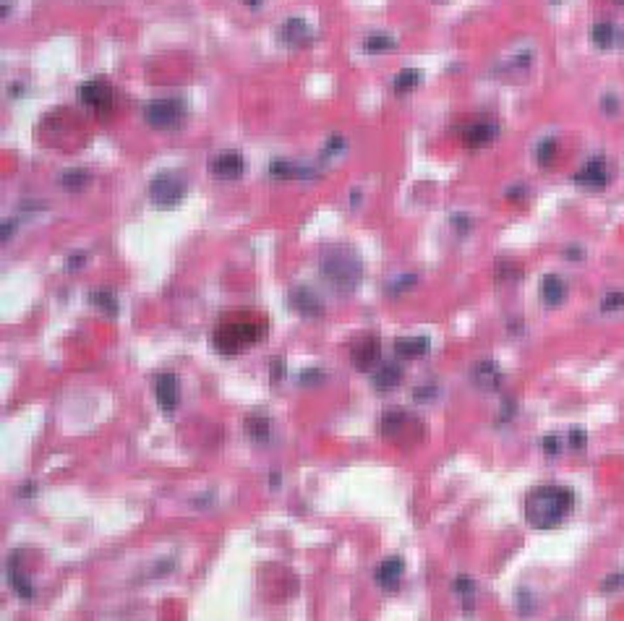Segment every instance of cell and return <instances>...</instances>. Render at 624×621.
<instances>
[{"mask_svg":"<svg viewBox=\"0 0 624 621\" xmlns=\"http://www.w3.org/2000/svg\"><path fill=\"white\" fill-rule=\"evenodd\" d=\"M471 379L473 384L483 392H496L502 387V368L494 363V361H478V363L471 368Z\"/></svg>","mask_w":624,"mask_h":621,"instance_id":"2e32d148","label":"cell"},{"mask_svg":"<svg viewBox=\"0 0 624 621\" xmlns=\"http://www.w3.org/2000/svg\"><path fill=\"white\" fill-rule=\"evenodd\" d=\"M270 175L277 178V180H314V178H321L316 167L311 164H298V162H287V160H274L270 164Z\"/></svg>","mask_w":624,"mask_h":621,"instance_id":"9a60e30c","label":"cell"},{"mask_svg":"<svg viewBox=\"0 0 624 621\" xmlns=\"http://www.w3.org/2000/svg\"><path fill=\"white\" fill-rule=\"evenodd\" d=\"M92 183V173L86 167H71L60 175V188L68 191V193H82L86 191V186Z\"/></svg>","mask_w":624,"mask_h":621,"instance_id":"44dd1931","label":"cell"},{"mask_svg":"<svg viewBox=\"0 0 624 621\" xmlns=\"http://www.w3.org/2000/svg\"><path fill=\"white\" fill-rule=\"evenodd\" d=\"M345 146H348V144H345V139H342V136H332L330 141H327V149H324V157H334V154L337 152H342V149H345Z\"/></svg>","mask_w":624,"mask_h":621,"instance_id":"74e56055","label":"cell"},{"mask_svg":"<svg viewBox=\"0 0 624 621\" xmlns=\"http://www.w3.org/2000/svg\"><path fill=\"white\" fill-rule=\"evenodd\" d=\"M614 3H619V6H624V0H614Z\"/></svg>","mask_w":624,"mask_h":621,"instance_id":"f907efd6","label":"cell"},{"mask_svg":"<svg viewBox=\"0 0 624 621\" xmlns=\"http://www.w3.org/2000/svg\"><path fill=\"white\" fill-rule=\"evenodd\" d=\"M496 133H499L496 123H491V120H475V123H468L462 128V144L468 149H483V146L494 144Z\"/></svg>","mask_w":624,"mask_h":621,"instance_id":"7c38bea8","label":"cell"},{"mask_svg":"<svg viewBox=\"0 0 624 621\" xmlns=\"http://www.w3.org/2000/svg\"><path fill=\"white\" fill-rule=\"evenodd\" d=\"M565 256H567V258H583V256H585V251H583V248H580V246H569V248H567V251H565Z\"/></svg>","mask_w":624,"mask_h":621,"instance_id":"bcb514c9","label":"cell"},{"mask_svg":"<svg viewBox=\"0 0 624 621\" xmlns=\"http://www.w3.org/2000/svg\"><path fill=\"white\" fill-rule=\"evenodd\" d=\"M272 374H274V379H283L285 376V361L283 358H274V361H272Z\"/></svg>","mask_w":624,"mask_h":621,"instance_id":"7bdbcfd3","label":"cell"},{"mask_svg":"<svg viewBox=\"0 0 624 621\" xmlns=\"http://www.w3.org/2000/svg\"><path fill=\"white\" fill-rule=\"evenodd\" d=\"M319 269L327 285H332L337 293H353L363 280V261L348 246H332L321 254Z\"/></svg>","mask_w":624,"mask_h":621,"instance_id":"7a4b0ae2","label":"cell"},{"mask_svg":"<svg viewBox=\"0 0 624 621\" xmlns=\"http://www.w3.org/2000/svg\"><path fill=\"white\" fill-rule=\"evenodd\" d=\"M8 13H11V6L3 0V6H0V16H3V19H8Z\"/></svg>","mask_w":624,"mask_h":621,"instance_id":"c3c4849f","label":"cell"},{"mask_svg":"<svg viewBox=\"0 0 624 621\" xmlns=\"http://www.w3.org/2000/svg\"><path fill=\"white\" fill-rule=\"evenodd\" d=\"M287 303L290 308H295L301 316L306 318H319L324 314V300H321V295L316 290H311V287H293L290 295H287Z\"/></svg>","mask_w":624,"mask_h":621,"instance_id":"9c48e42d","label":"cell"},{"mask_svg":"<svg viewBox=\"0 0 624 621\" xmlns=\"http://www.w3.org/2000/svg\"><path fill=\"white\" fill-rule=\"evenodd\" d=\"M402 379H405L402 365L395 363V361H384V363H379V368L374 371V376H371V384H374V389H379V392H389V389L400 387Z\"/></svg>","mask_w":624,"mask_h":621,"instance_id":"e0dca14e","label":"cell"},{"mask_svg":"<svg viewBox=\"0 0 624 621\" xmlns=\"http://www.w3.org/2000/svg\"><path fill=\"white\" fill-rule=\"evenodd\" d=\"M554 3H559V0H554Z\"/></svg>","mask_w":624,"mask_h":621,"instance_id":"f5cc1de1","label":"cell"},{"mask_svg":"<svg viewBox=\"0 0 624 621\" xmlns=\"http://www.w3.org/2000/svg\"><path fill=\"white\" fill-rule=\"evenodd\" d=\"M8 580H11V585L13 590L21 595V598H32L35 595V587H32V582H29V577L16 566V562L8 564Z\"/></svg>","mask_w":624,"mask_h":621,"instance_id":"d4e9b609","label":"cell"},{"mask_svg":"<svg viewBox=\"0 0 624 621\" xmlns=\"http://www.w3.org/2000/svg\"><path fill=\"white\" fill-rule=\"evenodd\" d=\"M575 506V493L567 486H556V483H546L538 486L528 493L525 499V519L533 528L549 530L562 525L569 512Z\"/></svg>","mask_w":624,"mask_h":621,"instance_id":"6da1fadb","label":"cell"},{"mask_svg":"<svg viewBox=\"0 0 624 621\" xmlns=\"http://www.w3.org/2000/svg\"><path fill=\"white\" fill-rule=\"evenodd\" d=\"M525 196V186H515V188H509L507 191V199H512V201H518Z\"/></svg>","mask_w":624,"mask_h":621,"instance_id":"ee69618b","label":"cell"},{"mask_svg":"<svg viewBox=\"0 0 624 621\" xmlns=\"http://www.w3.org/2000/svg\"><path fill=\"white\" fill-rule=\"evenodd\" d=\"M149 199L157 207H162V209H173V207H178L180 201L186 199V183L180 180L178 173H170V170L160 173L149 183Z\"/></svg>","mask_w":624,"mask_h":621,"instance_id":"8992f818","label":"cell"},{"mask_svg":"<svg viewBox=\"0 0 624 621\" xmlns=\"http://www.w3.org/2000/svg\"><path fill=\"white\" fill-rule=\"evenodd\" d=\"M413 397L418 402H431V399L439 397V387L436 384H421V387L413 389Z\"/></svg>","mask_w":624,"mask_h":621,"instance_id":"1f68e13d","label":"cell"},{"mask_svg":"<svg viewBox=\"0 0 624 621\" xmlns=\"http://www.w3.org/2000/svg\"><path fill=\"white\" fill-rule=\"evenodd\" d=\"M13 227H16V222H13V220H6V222H3V230H0V238L8 240L13 235Z\"/></svg>","mask_w":624,"mask_h":621,"instance_id":"f6af8a7d","label":"cell"},{"mask_svg":"<svg viewBox=\"0 0 624 621\" xmlns=\"http://www.w3.org/2000/svg\"><path fill=\"white\" fill-rule=\"evenodd\" d=\"M624 585V575L619 572V575H612V577H606L603 580V585H601V590H606V593H612V590H619V587Z\"/></svg>","mask_w":624,"mask_h":621,"instance_id":"ab89813d","label":"cell"},{"mask_svg":"<svg viewBox=\"0 0 624 621\" xmlns=\"http://www.w3.org/2000/svg\"><path fill=\"white\" fill-rule=\"evenodd\" d=\"M379 431H381V436L387 441H395V444L400 446H413L415 441H421L426 436V426L421 418H415L405 408H387V410L381 412Z\"/></svg>","mask_w":624,"mask_h":621,"instance_id":"277c9868","label":"cell"},{"mask_svg":"<svg viewBox=\"0 0 624 621\" xmlns=\"http://www.w3.org/2000/svg\"><path fill=\"white\" fill-rule=\"evenodd\" d=\"M614 37H616V29H614V23L598 21V23H593V26H590V39H593V45L612 47L614 45Z\"/></svg>","mask_w":624,"mask_h":621,"instance_id":"484cf974","label":"cell"},{"mask_svg":"<svg viewBox=\"0 0 624 621\" xmlns=\"http://www.w3.org/2000/svg\"><path fill=\"white\" fill-rule=\"evenodd\" d=\"M84 264H86V254H73V256L66 258V269L68 271H76Z\"/></svg>","mask_w":624,"mask_h":621,"instance_id":"b9f144b4","label":"cell"},{"mask_svg":"<svg viewBox=\"0 0 624 621\" xmlns=\"http://www.w3.org/2000/svg\"><path fill=\"white\" fill-rule=\"evenodd\" d=\"M11 94H13V97H21V94H24V84H13Z\"/></svg>","mask_w":624,"mask_h":621,"instance_id":"7dc6e473","label":"cell"},{"mask_svg":"<svg viewBox=\"0 0 624 621\" xmlns=\"http://www.w3.org/2000/svg\"><path fill=\"white\" fill-rule=\"evenodd\" d=\"M541 298L546 305H559L567 298V285L559 274H546L541 280Z\"/></svg>","mask_w":624,"mask_h":621,"instance_id":"ffe728a7","label":"cell"},{"mask_svg":"<svg viewBox=\"0 0 624 621\" xmlns=\"http://www.w3.org/2000/svg\"><path fill=\"white\" fill-rule=\"evenodd\" d=\"M76 99L82 102L84 107H92V110H107L113 107V99H115V92L107 79H89L84 82L79 89H76Z\"/></svg>","mask_w":624,"mask_h":621,"instance_id":"52a82bcc","label":"cell"},{"mask_svg":"<svg viewBox=\"0 0 624 621\" xmlns=\"http://www.w3.org/2000/svg\"><path fill=\"white\" fill-rule=\"evenodd\" d=\"M280 39L290 47L311 45V29H308V23L303 21V19L293 16V19H287V21L280 26Z\"/></svg>","mask_w":624,"mask_h":621,"instance_id":"ac0fdd59","label":"cell"},{"mask_svg":"<svg viewBox=\"0 0 624 621\" xmlns=\"http://www.w3.org/2000/svg\"><path fill=\"white\" fill-rule=\"evenodd\" d=\"M402 575H405V559L397 556V553L381 559L379 566L374 569V580H377L379 587H384V590H397Z\"/></svg>","mask_w":624,"mask_h":621,"instance_id":"4fadbf2b","label":"cell"},{"mask_svg":"<svg viewBox=\"0 0 624 621\" xmlns=\"http://www.w3.org/2000/svg\"><path fill=\"white\" fill-rule=\"evenodd\" d=\"M350 361L358 371H371L381 361V340L377 334H366L361 340H355L350 347Z\"/></svg>","mask_w":624,"mask_h":621,"instance_id":"ba28073f","label":"cell"},{"mask_svg":"<svg viewBox=\"0 0 624 621\" xmlns=\"http://www.w3.org/2000/svg\"><path fill=\"white\" fill-rule=\"evenodd\" d=\"M585 444H588V434H585V428L575 426V428L569 431V446H572V449H583Z\"/></svg>","mask_w":624,"mask_h":621,"instance_id":"8d00e7d4","label":"cell"},{"mask_svg":"<svg viewBox=\"0 0 624 621\" xmlns=\"http://www.w3.org/2000/svg\"><path fill=\"white\" fill-rule=\"evenodd\" d=\"M543 452L549 455V457H556L559 452H562V436H556V434H546L543 436Z\"/></svg>","mask_w":624,"mask_h":621,"instance_id":"d6a6232c","label":"cell"},{"mask_svg":"<svg viewBox=\"0 0 624 621\" xmlns=\"http://www.w3.org/2000/svg\"><path fill=\"white\" fill-rule=\"evenodd\" d=\"M572 180H575L580 188H588V191H603L606 183H609L606 162H603L601 157H593V160H588V162L577 170L575 175H572Z\"/></svg>","mask_w":624,"mask_h":621,"instance_id":"8fae6325","label":"cell"},{"mask_svg":"<svg viewBox=\"0 0 624 621\" xmlns=\"http://www.w3.org/2000/svg\"><path fill=\"white\" fill-rule=\"evenodd\" d=\"M243 3H246V6H251V8H259V6H261V0H243Z\"/></svg>","mask_w":624,"mask_h":621,"instance_id":"681fc988","label":"cell"},{"mask_svg":"<svg viewBox=\"0 0 624 621\" xmlns=\"http://www.w3.org/2000/svg\"><path fill=\"white\" fill-rule=\"evenodd\" d=\"M395 47H397V39L389 35H371L363 39L366 52H387V50H395Z\"/></svg>","mask_w":624,"mask_h":621,"instance_id":"4316f807","label":"cell"},{"mask_svg":"<svg viewBox=\"0 0 624 621\" xmlns=\"http://www.w3.org/2000/svg\"><path fill=\"white\" fill-rule=\"evenodd\" d=\"M144 117L146 123L157 131H173L183 123L186 117V102L178 97H167V99H152L144 107Z\"/></svg>","mask_w":624,"mask_h":621,"instance_id":"5b68a950","label":"cell"},{"mask_svg":"<svg viewBox=\"0 0 624 621\" xmlns=\"http://www.w3.org/2000/svg\"><path fill=\"white\" fill-rule=\"evenodd\" d=\"M154 397L157 405L165 412H176L178 402H180V387H178V376L173 371H162L154 379Z\"/></svg>","mask_w":624,"mask_h":621,"instance_id":"30bf717a","label":"cell"},{"mask_svg":"<svg viewBox=\"0 0 624 621\" xmlns=\"http://www.w3.org/2000/svg\"><path fill=\"white\" fill-rule=\"evenodd\" d=\"M212 173L220 180H238L246 173V160L240 152H220L212 160Z\"/></svg>","mask_w":624,"mask_h":621,"instance_id":"5bb4252c","label":"cell"},{"mask_svg":"<svg viewBox=\"0 0 624 621\" xmlns=\"http://www.w3.org/2000/svg\"><path fill=\"white\" fill-rule=\"evenodd\" d=\"M601 110L606 113V115H614V113H619V99L612 97V94H606L603 99H601Z\"/></svg>","mask_w":624,"mask_h":621,"instance_id":"f35d334b","label":"cell"},{"mask_svg":"<svg viewBox=\"0 0 624 621\" xmlns=\"http://www.w3.org/2000/svg\"><path fill=\"white\" fill-rule=\"evenodd\" d=\"M619 308H624V293L622 290H612V293L603 295V300H601V311L612 314V311H619Z\"/></svg>","mask_w":624,"mask_h":621,"instance_id":"4dcf8cb0","label":"cell"},{"mask_svg":"<svg viewBox=\"0 0 624 621\" xmlns=\"http://www.w3.org/2000/svg\"><path fill=\"white\" fill-rule=\"evenodd\" d=\"M264 329H267V324L261 318H254V316L225 318L214 329L212 342L214 347L220 352H225V355H238L248 345H256L264 337Z\"/></svg>","mask_w":624,"mask_h":621,"instance_id":"3957f363","label":"cell"},{"mask_svg":"<svg viewBox=\"0 0 624 621\" xmlns=\"http://www.w3.org/2000/svg\"><path fill=\"white\" fill-rule=\"evenodd\" d=\"M415 282H418L415 274H400V277H395V280L387 285V293L389 295H400V293H405L408 287H413Z\"/></svg>","mask_w":624,"mask_h":621,"instance_id":"f546056e","label":"cell"},{"mask_svg":"<svg viewBox=\"0 0 624 621\" xmlns=\"http://www.w3.org/2000/svg\"><path fill=\"white\" fill-rule=\"evenodd\" d=\"M449 222H452V227H455L457 233H471V230H473V220L468 217V214H465V211H457V214H452V220H449Z\"/></svg>","mask_w":624,"mask_h":621,"instance_id":"836d02e7","label":"cell"},{"mask_svg":"<svg viewBox=\"0 0 624 621\" xmlns=\"http://www.w3.org/2000/svg\"><path fill=\"white\" fill-rule=\"evenodd\" d=\"M518 609H520V613H525V616L536 611V606H533V595H528V590H525V587L518 590Z\"/></svg>","mask_w":624,"mask_h":621,"instance_id":"e575fe53","label":"cell"},{"mask_svg":"<svg viewBox=\"0 0 624 621\" xmlns=\"http://www.w3.org/2000/svg\"><path fill=\"white\" fill-rule=\"evenodd\" d=\"M321 379H324V371H319V368H311V371H301V384H308V381H311V384H314V381H321Z\"/></svg>","mask_w":624,"mask_h":621,"instance_id":"60d3db41","label":"cell"},{"mask_svg":"<svg viewBox=\"0 0 624 621\" xmlns=\"http://www.w3.org/2000/svg\"><path fill=\"white\" fill-rule=\"evenodd\" d=\"M243 428L246 434L254 439V441H270L272 436V421L267 415H248L243 421Z\"/></svg>","mask_w":624,"mask_h":621,"instance_id":"7402d4cb","label":"cell"},{"mask_svg":"<svg viewBox=\"0 0 624 621\" xmlns=\"http://www.w3.org/2000/svg\"><path fill=\"white\" fill-rule=\"evenodd\" d=\"M452 587H455V593H460V595L465 598V611H473V593H475V582H473V577H468V575L455 577Z\"/></svg>","mask_w":624,"mask_h":621,"instance_id":"83f0119b","label":"cell"},{"mask_svg":"<svg viewBox=\"0 0 624 621\" xmlns=\"http://www.w3.org/2000/svg\"><path fill=\"white\" fill-rule=\"evenodd\" d=\"M421 84V70L418 68H402L395 79H392V89L400 94H408L413 92L415 86Z\"/></svg>","mask_w":624,"mask_h":621,"instance_id":"cb8c5ba5","label":"cell"},{"mask_svg":"<svg viewBox=\"0 0 624 621\" xmlns=\"http://www.w3.org/2000/svg\"><path fill=\"white\" fill-rule=\"evenodd\" d=\"M509 274H512V277H520L522 271H520L515 264L504 261V258H502V261H496V277H499V280H504V277H509Z\"/></svg>","mask_w":624,"mask_h":621,"instance_id":"d590c367","label":"cell"},{"mask_svg":"<svg viewBox=\"0 0 624 621\" xmlns=\"http://www.w3.org/2000/svg\"><path fill=\"white\" fill-rule=\"evenodd\" d=\"M89 303L95 305V308H100V311L110 314V316H115V314H118V298H115L113 290H105V287H97V290H92V293H89Z\"/></svg>","mask_w":624,"mask_h":621,"instance_id":"603a6c76","label":"cell"},{"mask_svg":"<svg viewBox=\"0 0 624 621\" xmlns=\"http://www.w3.org/2000/svg\"><path fill=\"white\" fill-rule=\"evenodd\" d=\"M556 149H559V144L556 139H543L538 146H536V160L541 167H549L554 162V157H556Z\"/></svg>","mask_w":624,"mask_h":621,"instance_id":"f1b7e54d","label":"cell"},{"mask_svg":"<svg viewBox=\"0 0 624 621\" xmlns=\"http://www.w3.org/2000/svg\"><path fill=\"white\" fill-rule=\"evenodd\" d=\"M622 45H624V35H622Z\"/></svg>","mask_w":624,"mask_h":621,"instance_id":"816d5d0a","label":"cell"},{"mask_svg":"<svg viewBox=\"0 0 624 621\" xmlns=\"http://www.w3.org/2000/svg\"><path fill=\"white\" fill-rule=\"evenodd\" d=\"M395 352L400 358H424L426 352L431 350V340L426 334H418V337H397L392 342Z\"/></svg>","mask_w":624,"mask_h":621,"instance_id":"d6986e66","label":"cell"}]
</instances>
